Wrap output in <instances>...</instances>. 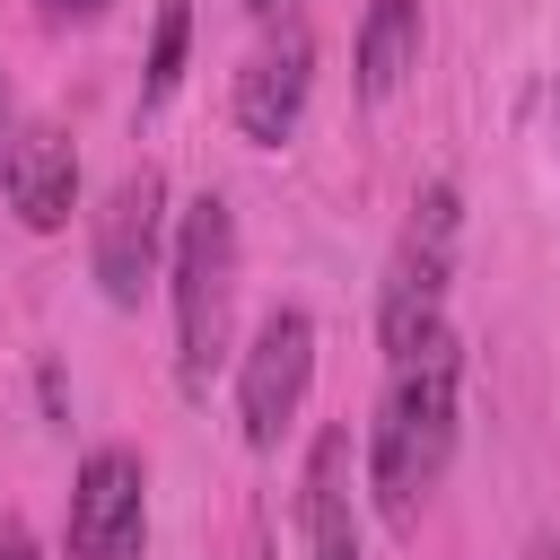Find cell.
Here are the masks:
<instances>
[{
  "label": "cell",
  "mask_w": 560,
  "mask_h": 560,
  "mask_svg": "<svg viewBox=\"0 0 560 560\" xmlns=\"http://www.w3.org/2000/svg\"><path fill=\"white\" fill-rule=\"evenodd\" d=\"M420 70V0H368L359 18V96H394Z\"/></svg>",
  "instance_id": "cell-10"
},
{
  "label": "cell",
  "mask_w": 560,
  "mask_h": 560,
  "mask_svg": "<svg viewBox=\"0 0 560 560\" xmlns=\"http://www.w3.org/2000/svg\"><path fill=\"white\" fill-rule=\"evenodd\" d=\"M298 525H306V560H368L359 551V508H350V429H324L306 446Z\"/></svg>",
  "instance_id": "cell-9"
},
{
  "label": "cell",
  "mask_w": 560,
  "mask_h": 560,
  "mask_svg": "<svg viewBox=\"0 0 560 560\" xmlns=\"http://www.w3.org/2000/svg\"><path fill=\"white\" fill-rule=\"evenodd\" d=\"M70 560H140L149 542V472L131 446H96L70 481Z\"/></svg>",
  "instance_id": "cell-5"
},
{
  "label": "cell",
  "mask_w": 560,
  "mask_h": 560,
  "mask_svg": "<svg viewBox=\"0 0 560 560\" xmlns=\"http://www.w3.org/2000/svg\"><path fill=\"white\" fill-rule=\"evenodd\" d=\"M455 228H464V192L438 175L420 184L402 236H394V262L376 280V341L385 359H411L420 341L446 332V280H455Z\"/></svg>",
  "instance_id": "cell-3"
},
{
  "label": "cell",
  "mask_w": 560,
  "mask_h": 560,
  "mask_svg": "<svg viewBox=\"0 0 560 560\" xmlns=\"http://www.w3.org/2000/svg\"><path fill=\"white\" fill-rule=\"evenodd\" d=\"M184 52H192V9L166 0L158 9V35H149V70H140V105H166L184 88Z\"/></svg>",
  "instance_id": "cell-11"
},
{
  "label": "cell",
  "mask_w": 560,
  "mask_h": 560,
  "mask_svg": "<svg viewBox=\"0 0 560 560\" xmlns=\"http://www.w3.org/2000/svg\"><path fill=\"white\" fill-rule=\"evenodd\" d=\"M0 192H9V210H18L35 236H52V228L70 219V201H79V149H70L52 122H26V131L9 140V158H0Z\"/></svg>",
  "instance_id": "cell-8"
},
{
  "label": "cell",
  "mask_w": 560,
  "mask_h": 560,
  "mask_svg": "<svg viewBox=\"0 0 560 560\" xmlns=\"http://www.w3.org/2000/svg\"><path fill=\"white\" fill-rule=\"evenodd\" d=\"M175 385L210 394L236 332V210L219 192H192L175 219Z\"/></svg>",
  "instance_id": "cell-2"
},
{
  "label": "cell",
  "mask_w": 560,
  "mask_h": 560,
  "mask_svg": "<svg viewBox=\"0 0 560 560\" xmlns=\"http://www.w3.org/2000/svg\"><path fill=\"white\" fill-rule=\"evenodd\" d=\"M0 560H44V551H35V534H18V525H9V534H0Z\"/></svg>",
  "instance_id": "cell-13"
},
{
  "label": "cell",
  "mask_w": 560,
  "mask_h": 560,
  "mask_svg": "<svg viewBox=\"0 0 560 560\" xmlns=\"http://www.w3.org/2000/svg\"><path fill=\"white\" fill-rule=\"evenodd\" d=\"M306 88H315V44L289 26L280 44H262V52L236 70L228 114H236V131H245L254 149H280V140H298V122H306Z\"/></svg>",
  "instance_id": "cell-7"
},
{
  "label": "cell",
  "mask_w": 560,
  "mask_h": 560,
  "mask_svg": "<svg viewBox=\"0 0 560 560\" xmlns=\"http://www.w3.org/2000/svg\"><path fill=\"white\" fill-rule=\"evenodd\" d=\"M158 236H166V175L131 166L96 210V289L114 306H140V289L158 280Z\"/></svg>",
  "instance_id": "cell-6"
},
{
  "label": "cell",
  "mask_w": 560,
  "mask_h": 560,
  "mask_svg": "<svg viewBox=\"0 0 560 560\" xmlns=\"http://www.w3.org/2000/svg\"><path fill=\"white\" fill-rule=\"evenodd\" d=\"M385 394H376V420H368V499L394 534L420 525V499L446 481L455 464V385H464V350L455 332L420 341L411 359H385Z\"/></svg>",
  "instance_id": "cell-1"
},
{
  "label": "cell",
  "mask_w": 560,
  "mask_h": 560,
  "mask_svg": "<svg viewBox=\"0 0 560 560\" xmlns=\"http://www.w3.org/2000/svg\"><path fill=\"white\" fill-rule=\"evenodd\" d=\"M306 385H315V315L306 306H271L236 359V420H245V446L271 455L289 438V420L306 411Z\"/></svg>",
  "instance_id": "cell-4"
},
{
  "label": "cell",
  "mask_w": 560,
  "mask_h": 560,
  "mask_svg": "<svg viewBox=\"0 0 560 560\" xmlns=\"http://www.w3.org/2000/svg\"><path fill=\"white\" fill-rule=\"evenodd\" d=\"M114 0H44V18H105Z\"/></svg>",
  "instance_id": "cell-12"
},
{
  "label": "cell",
  "mask_w": 560,
  "mask_h": 560,
  "mask_svg": "<svg viewBox=\"0 0 560 560\" xmlns=\"http://www.w3.org/2000/svg\"><path fill=\"white\" fill-rule=\"evenodd\" d=\"M551 140H560V79H551Z\"/></svg>",
  "instance_id": "cell-15"
},
{
  "label": "cell",
  "mask_w": 560,
  "mask_h": 560,
  "mask_svg": "<svg viewBox=\"0 0 560 560\" xmlns=\"http://www.w3.org/2000/svg\"><path fill=\"white\" fill-rule=\"evenodd\" d=\"M298 0H245V18H289Z\"/></svg>",
  "instance_id": "cell-14"
},
{
  "label": "cell",
  "mask_w": 560,
  "mask_h": 560,
  "mask_svg": "<svg viewBox=\"0 0 560 560\" xmlns=\"http://www.w3.org/2000/svg\"><path fill=\"white\" fill-rule=\"evenodd\" d=\"M0 158H9V96H0Z\"/></svg>",
  "instance_id": "cell-16"
}]
</instances>
